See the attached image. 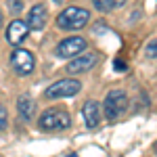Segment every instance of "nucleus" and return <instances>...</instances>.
<instances>
[{
	"mask_svg": "<svg viewBox=\"0 0 157 157\" xmlns=\"http://www.w3.org/2000/svg\"><path fill=\"white\" fill-rule=\"evenodd\" d=\"M82 117H84L88 128H97L98 124H101V103L86 101V105L82 107Z\"/></svg>",
	"mask_w": 157,
	"mask_h": 157,
	"instance_id": "obj_10",
	"label": "nucleus"
},
{
	"mask_svg": "<svg viewBox=\"0 0 157 157\" xmlns=\"http://www.w3.org/2000/svg\"><path fill=\"white\" fill-rule=\"evenodd\" d=\"M0 27H2V11H0Z\"/></svg>",
	"mask_w": 157,
	"mask_h": 157,
	"instance_id": "obj_18",
	"label": "nucleus"
},
{
	"mask_svg": "<svg viewBox=\"0 0 157 157\" xmlns=\"http://www.w3.org/2000/svg\"><path fill=\"white\" fill-rule=\"evenodd\" d=\"M97 52H84L82 57H73L71 63H67V73H86L97 65Z\"/></svg>",
	"mask_w": 157,
	"mask_h": 157,
	"instance_id": "obj_7",
	"label": "nucleus"
},
{
	"mask_svg": "<svg viewBox=\"0 0 157 157\" xmlns=\"http://www.w3.org/2000/svg\"><path fill=\"white\" fill-rule=\"evenodd\" d=\"M113 67H115L117 71H126V63H124V61H113Z\"/></svg>",
	"mask_w": 157,
	"mask_h": 157,
	"instance_id": "obj_16",
	"label": "nucleus"
},
{
	"mask_svg": "<svg viewBox=\"0 0 157 157\" xmlns=\"http://www.w3.org/2000/svg\"><path fill=\"white\" fill-rule=\"evenodd\" d=\"M6 124H9V113H6V109L0 105V132L6 128Z\"/></svg>",
	"mask_w": 157,
	"mask_h": 157,
	"instance_id": "obj_14",
	"label": "nucleus"
},
{
	"mask_svg": "<svg viewBox=\"0 0 157 157\" xmlns=\"http://www.w3.org/2000/svg\"><path fill=\"white\" fill-rule=\"evenodd\" d=\"M147 57H149V59H155L157 57V42L155 40L149 42V46H147Z\"/></svg>",
	"mask_w": 157,
	"mask_h": 157,
	"instance_id": "obj_15",
	"label": "nucleus"
},
{
	"mask_svg": "<svg viewBox=\"0 0 157 157\" xmlns=\"http://www.w3.org/2000/svg\"><path fill=\"white\" fill-rule=\"evenodd\" d=\"M27 34H29V27L21 19H13L11 23H9V27H6V40L11 42L13 46H19L27 38Z\"/></svg>",
	"mask_w": 157,
	"mask_h": 157,
	"instance_id": "obj_9",
	"label": "nucleus"
},
{
	"mask_svg": "<svg viewBox=\"0 0 157 157\" xmlns=\"http://www.w3.org/2000/svg\"><path fill=\"white\" fill-rule=\"evenodd\" d=\"M101 109L105 111L107 121L120 120L121 115L126 113V109H128V94H126L121 88L109 90L107 97H105V101H103V105H101Z\"/></svg>",
	"mask_w": 157,
	"mask_h": 157,
	"instance_id": "obj_2",
	"label": "nucleus"
},
{
	"mask_svg": "<svg viewBox=\"0 0 157 157\" xmlns=\"http://www.w3.org/2000/svg\"><path fill=\"white\" fill-rule=\"evenodd\" d=\"M48 21V11L44 4H34L29 13H27V27L34 29V32H40L44 29V25Z\"/></svg>",
	"mask_w": 157,
	"mask_h": 157,
	"instance_id": "obj_8",
	"label": "nucleus"
},
{
	"mask_svg": "<svg viewBox=\"0 0 157 157\" xmlns=\"http://www.w3.org/2000/svg\"><path fill=\"white\" fill-rule=\"evenodd\" d=\"M126 4V0H111V9H120Z\"/></svg>",
	"mask_w": 157,
	"mask_h": 157,
	"instance_id": "obj_17",
	"label": "nucleus"
},
{
	"mask_svg": "<svg viewBox=\"0 0 157 157\" xmlns=\"http://www.w3.org/2000/svg\"><path fill=\"white\" fill-rule=\"evenodd\" d=\"M55 2H61V0H55Z\"/></svg>",
	"mask_w": 157,
	"mask_h": 157,
	"instance_id": "obj_19",
	"label": "nucleus"
},
{
	"mask_svg": "<svg viewBox=\"0 0 157 157\" xmlns=\"http://www.w3.org/2000/svg\"><path fill=\"white\" fill-rule=\"evenodd\" d=\"M88 42H86L82 36H69L65 40H61L55 48V55L59 59H73V57H80L82 52L86 50Z\"/></svg>",
	"mask_w": 157,
	"mask_h": 157,
	"instance_id": "obj_5",
	"label": "nucleus"
},
{
	"mask_svg": "<svg viewBox=\"0 0 157 157\" xmlns=\"http://www.w3.org/2000/svg\"><path fill=\"white\" fill-rule=\"evenodd\" d=\"M80 90H82V82L80 80L65 78V80H59V82L50 84L44 90V97L46 98H69V97H75Z\"/></svg>",
	"mask_w": 157,
	"mask_h": 157,
	"instance_id": "obj_4",
	"label": "nucleus"
},
{
	"mask_svg": "<svg viewBox=\"0 0 157 157\" xmlns=\"http://www.w3.org/2000/svg\"><path fill=\"white\" fill-rule=\"evenodd\" d=\"M11 65L17 75H29L36 67V57L32 50L25 48H15L11 52Z\"/></svg>",
	"mask_w": 157,
	"mask_h": 157,
	"instance_id": "obj_6",
	"label": "nucleus"
},
{
	"mask_svg": "<svg viewBox=\"0 0 157 157\" xmlns=\"http://www.w3.org/2000/svg\"><path fill=\"white\" fill-rule=\"evenodd\" d=\"M88 21H90V11L84 6H67L57 15V27L65 32L82 29Z\"/></svg>",
	"mask_w": 157,
	"mask_h": 157,
	"instance_id": "obj_1",
	"label": "nucleus"
},
{
	"mask_svg": "<svg viewBox=\"0 0 157 157\" xmlns=\"http://www.w3.org/2000/svg\"><path fill=\"white\" fill-rule=\"evenodd\" d=\"M6 6L13 15H17V13L23 11V0H6Z\"/></svg>",
	"mask_w": 157,
	"mask_h": 157,
	"instance_id": "obj_12",
	"label": "nucleus"
},
{
	"mask_svg": "<svg viewBox=\"0 0 157 157\" xmlns=\"http://www.w3.org/2000/svg\"><path fill=\"white\" fill-rule=\"evenodd\" d=\"M38 126L42 132H59V130H65L71 126V117L65 109H48L40 115Z\"/></svg>",
	"mask_w": 157,
	"mask_h": 157,
	"instance_id": "obj_3",
	"label": "nucleus"
},
{
	"mask_svg": "<svg viewBox=\"0 0 157 157\" xmlns=\"http://www.w3.org/2000/svg\"><path fill=\"white\" fill-rule=\"evenodd\" d=\"M17 111H19V117L23 121H32L34 120V113H36V101L29 94H19V98H17Z\"/></svg>",
	"mask_w": 157,
	"mask_h": 157,
	"instance_id": "obj_11",
	"label": "nucleus"
},
{
	"mask_svg": "<svg viewBox=\"0 0 157 157\" xmlns=\"http://www.w3.org/2000/svg\"><path fill=\"white\" fill-rule=\"evenodd\" d=\"M92 4H94V9L101 11V13L111 11V0H92Z\"/></svg>",
	"mask_w": 157,
	"mask_h": 157,
	"instance_id": "obj_13",
	"label": "nucleus"
}]
</instances>
